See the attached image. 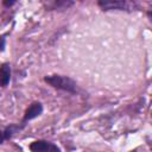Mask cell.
Returning a JSON list of instances; mask_svg holds the SVG:
<instances>
[{
    "instance_id": "7a4b0ae2",
    "label": "cell",
    "mask_w": 152,
    "mask_h": 152,
    "mask_svg": "<svg viewBox=\"0 0 152 152\" xmlns=\"http://www.w3.org/2000/svg\"><path fill=\"white\" fill-rule=\"evenodd\" d=\"M97 6L102 11H125V12H132L138 10L137 2H129L126 0H114V1H108V0H99Z\"/></svg>"
},
{
    "instance_id": "277c9868",
    "label": "cell",
    "mask_w": 152,
    "mask_h": 152,
    "mask_svg": "<svg viewBox=\"0 0 152 152\" xmlns=\"http://www.w3.org/2000/svg\"><path fill=\"white\" fill-rule=\"evenodd\" d=\"M28 148L31 152H62L61 148L55 142L44 139H38L32 141L28 145Z\"/></svg>"
},
{
    "instance_id": "6da1fadb",
    "label": "cell",
    "mask_w": 152,
    "mask_h": 152,
    "mask_svg": "<svg viewBox=\"0 0 152 152\" xmlns=\"http://www.w3.org/2000/svg\"><path fill=\"white\" fill-rule=\"evenodd\" d=\"M44 82L57 90H62L69 94L77 93V83L71 77L65 75H58V74L46 75L44 76Z\"/></svg>"
},
{
    "instance_id": "5b68a950",
    "label": "cell",
    "mask_w": 152,
    "mask_h": 152,
    "mask_svg": "<svg viewBox=\"0 0 152 152\" xmlns=\"http://www.w3.org/2000/svg\"><path fill=\"white\" fill-rule=\"evenodd\" d=\"M24 127L20 124H13L10 126H6L4 128H0V145H2L5 141L12 139L18 132H20Z\"/></svg>"
},
{
    "instance_id": "ba28073f",
    "label": "cell",
    "mask_w": 152,
    "mask_h": 152,
    "mask_svg": "<svg viewBox=\"0 0 152 152\" xmlns=\"http://www.w3.org/2000/svg\"><path fill=\"white\" fill-rule=\"evenodd\" d=\"M6 48V38L5 36H0V52H2Z\"/></svg>"
},
{
    "instance_id": "9c48e42d",
    "label": "cell",
    "mask_w": 152,
    "mask_h": 152,
    "mask_svg": "<svg viewBox=\"0 0 152 152\" xmlns=\"http://www.w3.org/2000/svg\"><path fill=\"white\" fill-rule=\"evenodd\" d=\"M14 4H15V1H4V2H2V5L6 6V7H11V6H13Z\"/></svg>"
},
{
    "instance_id": "3957f363",
    "label": "cell",
    "mask_w": 152,
    "mask_h": 152,
    "mask_svg": "<svg viewBox=\"0 0 152 152\" xmlns=\"http://www.w3.org/2000/svg\"><path fill=\"white\" fill-rule=\"evenodd\" d=\"M43 109H44V108H43L42 102H39V101L32 102V103L26 108V110L24 112V115H23V119H21V121H20V125L25 128V126L27 125L28 121H31V120L38 118V116L43 113Z\"/></svg>"
},
{
    "instance_id": "8992f818",
    "label": "cell",
    "mask_w": 152,
    "mask_h": 152,
    "mask_svg": "<svg viewBox=\"0 0 152 152\" xmlns=\"http://www.w3.org/2000/svg\"><path fill=\"white\" fill-rule=\"evenodd\" d=\"M75 2L70 0H53V1H44L43 5L46 11H64L69 10Z\"/></svg>"
},
{
    "instance_id": "52a82bcc",
    "label": "cell",
    "mask_w": 152,
    "mask_h": 152,
    "mask_svg": "<svg viewBox=\"0 0 152 152\" xmlns=\"http://www.w3.org/2000/svg\"><path fill=\"white\" fill-rule=\"evenodd\" d=\"M12 77V68L10 63H2L0 65V87L5 88L10 84Z\"/></svg>"
}]
</instances>
